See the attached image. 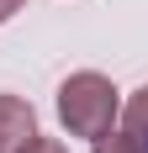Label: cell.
<instances>
[{"label":"cell","instance_id":"6da1fadb","mask_svg":"<svg viewBox=\"0 0 148 153\" xmlns=\"http://www.w3.org/2000/svg\"><path fill=\"white\" fill-rule=\"evenodd\" d=\"M53 111H58V127L69 137H106L122 116V90L117 79L101 74V69H74L69 79H58V95H53Z\"/></svg>","mask_w":148,"mask_h":153},{"label":"cell","instance_id":"7a4b0ae2","mask_svg":"<svg viewBox=\"0 0 148 153\" xmlns=\"http://www.w3.org/2000/svg\"><path fill=\"white\" fill-rule=\"evenodd\" d=\"M32 137H37V111H32V100L0 90V153H21Z\"/></svg>","mask_w":148,"mask_h":153},{"label":"cell","instance_id":"3957f363","mask_svg":"<svg viewBox=\"0 0 148 153\" xmlns=\"http://www.w3.org/2000/svg\"><path fill=\"white\" fill-rule=\"evenodd\" d=\"M117 127L148 153V85H138L132 95H122V116H117Z\"/></svg>","mask_w":148,"mask_h":153},{"label":"cell","instance_id":"277c9868","mask_svg":"<svg viewBox=\"0 0 148 153\" xmlns=\"http://www.w3.org/2000/svg\"><path fill=\"white\" fill-rule=\"evenodd\" d=\"M90 153H143V148H138V143L127 137L122 127H111L106 137H95V143H90Z\"/></svg>","mask_w":148,"mask_h":153},{"label":"cell","instance_id":"5b68a950","mask_svg":"<svg viewBox=\"0 0 148 153\" xmlns=\"http://www.w3.org/2000/svg\"><path fill=\"white\" fill-rule=\"evenodd\" d=\"M21 153H69V148H64L58 137H43V132H37V137H32V143H27Z\"/></svg>","mask_w":148,"mask_h":153},{"label":"cell","instance_id":"8992f818","mask_svg":"<svg viewBox=\"0 0 148 153\" xmlns=\"http://www.w3.org/2000/svg\"><path fill=\"white\" fill-rule=\"evenodd\" d=\"M27 5H32V0H0V27H5V21H16Z\"/></svg>","mask_w":148,"mask_h":153}]
</instances>
